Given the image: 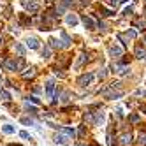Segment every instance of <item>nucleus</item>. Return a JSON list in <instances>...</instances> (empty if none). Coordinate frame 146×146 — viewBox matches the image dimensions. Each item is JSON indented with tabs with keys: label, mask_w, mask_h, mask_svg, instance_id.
Here are the masks:
<instances>
[{
	"label": "nucleus",
	"mask_w": 146,
	"mask_h": 146,
	"mask_svg": "<svg viewBox=\"0 0 146 146\" xmlns=\"http://www.w3.org/2000/svg\"><path fill=\"white\" fill-rule=\"evenodd\" d=\"M93 79H95V74H92V72H88V74H83V76H79V78H78V85H79L81 88L90 86Z\"/></svg>",
	"instance_id": "nucleus-1"
},
{
	"label": "nucleus",
	"mask_w": 146,
	"mask_h": 146,
	"mask_svg": "<svg viewBox=\"0 0 146 146\" xmlns=\"http://www.w3.org/2000/svg\"><path fill=\"white\" fill-rule=\"evenodd\" d=\"M72 5H74V2H72V0H60V4H58V7H56V14H58V16L64 14L65 9H69V7H72Z\"/></svg>",
	"instance_id": "nucleus-2"
},
{
	"label": "nucleus",
	"mask_w": 146,
	"mask_h": 146,
	"mask_svg": "<svg viewBox=\"0 0 146 146\" xmlns=\"http://www.w3.org/2000/svg\"><path fill=\"white\" fill-rule=\"evenodd\" d=\"M4 69L5 70H18V60L16 58H7V60H4Z\"/></svg>",
	"instance_id": "nucleus-3"
},
{
	"label": "nucleus",
	"mask_w": 146,
	"mask_h": 146,
	"mask_svg": "<svg viewBox=\"0 0 146 146\" xmlns=\"http://www.w3.org/2000/svg\"><path fill=\"white\" fill-rule=\"evenodd\" d=\"M118 143H120V146H130V143H132V134L130 132L121 134L120 137H118Z\"/></svg>",
	"instance_id": "nucleus-4"
},
{
	"label": "nucleus",
	"mask_w": 146,
	"mask_h": 146,
	"mask_svg": "<svg viewBox=\"0 0 146 146\" xmlns=\"http://www.w3.org/2000/svg\"><path fill=\"white\" fill-rule=\"evenodd\" d=\"M109 55H111L113 58L121 56V55H123V48H121V46H116V44H113V46L109 48Z\"/></svg>",
	"instance_id": "nucleus-5"
},
{
	"label": "nucleus",
	"mask_w": 146,
	"mask_h": 146,
	"mask_svg": "<svg viewBox=\"0 0 146 146\" xmlns=\"http://www.w3.org/2000/svg\"><path fill=\"white\" fill-rule=\"evenodd\" d=\"M83 25H85V28H88V30H95L97 28V23L93 21L90 16H83Z\"/></svg>",
	"instance_id": "nucleus-6"
},
{
	"label": "nucleus",
	"mask_w": 146,
	"mask_h": 146,
	"mask_svg": "<svg viewBox=\"0 0 146 146\" xmlns=\"http://www.w3.org/2000/svg\"><path fill=\"white\" fill-rule=\"evenodd\" d=\"M53 93H55V81H53V79H49V81L46 83V95L51 97Z\"/></svg>",
	"instance_id": "nucleus-7"
},
{
	"label": "nucleus",
	"mask_w": 146,
	"mask_h": 146,
	"mask_svg": "<svg viewBox=\"0 0 146 146\" xmlns=\"http://www.w3.org/2000/svg\"><path fill=\"white\" fill-rule=\"evenodd\" d=\"M65 21H67V25H70V27H74V25H78V21H79V19H78V16L76 14H67L65 16Z\"/></svg>",
	"instance_id": "nucleus-8"
},
{
	"label": "nucleus",
	"mask_w": 146,
	"mask_h": 146,
	"mask_svg": "<svg viewBox=\"0 0 146 146\" xmlns=\"http://www.w3.org/2000/svg\"><path fill=\"white\" fill-rule=\"evenodd\" d=\"M60 37H62V48H69V46H70V42H72V39H70L65 32H62V34H60Z\"/></svg>",
	"instance_id": "nucleus-9"
},
{
	"label": "nucleus",
	"mask_w": 146,
	"mask_h": 146,
	"mask_svg": "<svg viewBox=\"0 0 146 146\" xmlns=\"http://www.w3.org/2000/svg\"><path fill=\"white\" fill-rule=\"evenodd\" d=\"M27 48H30V49H37V48H39V40H37L35 37H28V39H27Z\"/></svg>",
	"instance_id": "nucleus-10"
},
{
	"label": "nucleus",
	"mask_w": 146,
	"mask_h": 146,
	"mask_svg": "<svg viewBox=\"0 0 146 146\" xmlns=\"http://www.w3.org/2000/svg\"><path fill=\"white\" fill-rule=\"evenodd\" d=\"M60 130L64 135H67V137H76V130L70 129V127H60Z\"/></svg>",
	"instance_id": "nucleus-11"
},
{
	"label": "nucleus",
	"mask_w": 146,
	"mask_h": 146,
	"mask_svg": "<svg viewBox=\"0 0 146 146\" xmlns=\"http://www.w3.org/2000/svg\"><path fill=\"white\" fill-rule=\"evenodd\" d=\"M55 143H58V144H69V139H67V135H64V134H56L55 135Z\"/></svg>",
	"instance_id": "nucleus-12"
},
{
	"label": "nucleus",
	"mask_w": 146,
	"mask_h": 146,
	"mask_svg": "<svg viewBox=\"0 0 146 146\" xmlns=\"http://www.w3.org/2000/svg\"><path fill=\"white\" fill-rule=\"evenodd\" d=\"M25 7H27V11H30V13H37V11H39V4H37V2L25 4Z\"/></svg>",
	"instance_id": "nucleus-13"
},
{
	"label": "nucleus",
	"mask_w": 146,
	"mask_h": 146,
	"mask_svg": "<svg viewBox=\"0 0 146 146\" xmlns=\"http://www.w3.org/2000/svg\"><path fill=\"white\" fill-rule=\"evenodd\" d=\"M144 56H146V51L143 49L141 44H137L135 46V58H144Z\"/></svg>",
	"instance_id": "nucleus-14"
},
{
	"label": "nucleus",
	"mask_w": 146,
	"mask_h": 146,
	"mask_svg": "<svg viewBox=\"0 0 146 146\" xmlns=\"http://www.w3.org/2000/svg\"><path fill=\"white\" fill-rule=\"evenodd\" d=\"M23 79H30V78H34L35 76V69L34 67H30V69H27V72H23Z\"/></svg>",
	"instance_id": "nucleus-15"
},
{
	"label": "nucleus",
	"mask_w": 146,
	"mask_h": 146,
	"mask_svg": "<svg viewBox=\"0 0 146 146\" xmlns=\"http://www.w3.org/2000/svg\"><path fill=\"white\" fill-rule=\"evenodd\" d=\"M121 95H123V92H109V93H106V97H108V99H111V100L120 99Z\"/></svg>",
	"instance_id": "nucleus-16"
},
{
	"label": "nucleus",
	"mask_w": 146,
	"mask_h": 146,
	"mask_svg": "<svg viewBox=\"0 0 146 146\" xmlns=\"http://www.w3.org/2000/svg\"><path fill=\"white\" fill-rule=\"evenodd\" d=\"M49 48H53V49H60V48H62L60 40H58V39H49Z\"/></svg>",
	"instance_id": "nucleus-17"
},
{
	"label": "nucleus",
	"mask_w": 146,
	"mask_h": 146,
	"mask_svg": "<svg viewBox=\"0 0 146 146\" xmlns=\"http://www.w3.org/2000/svg\"><path fill=\"white\" fill-rule=\"evenodd\" d=\"M2 132H4V134H14L16 129L13 127V125H4V127H2Z\"/></svg>",
	"instance_id": "nucleus-18"
},
{
	"label": "nucleus",
	"mask_w": 146,
	"mask_h": 146,
	"mask_svg": "<svg viewBox=\"0 0 146 146\" xmlns=\"http://www.w3.org/2000/svg\"><path fill=\"white\" fill-rule=\"evenodd\" d=\"M134 27H137L139 30H146V19H137V21L134 23Z\"/></svg>",
	"instance_id": "nucleus-19"
},
{
	"label": "nucleus",
	"mask_w": 146,
	"mask_h": 146,
	"mask_svg": "<svg viewBox=\"0 0 146 146\" xmlns=\"http://www.w3.org/2000/svg\"><path fill=\"white\" fill-rule=\"evenodd\" d=\"M14 49H16V53H18L19 56H23V55H25V48L19 44V42H16V44H14Z\"/></svg>",
	"instance_id": "nucleus-20"
},
{
	"label": "nucleus",
	"mask_w": 146,
	"mask_h": 146,
	"mask_svg": "<svg viewBox=\"0 0 146 146\" xmlns=\"http://www.w3.org/2000/svg\"><path fill=\"white\" fill-rule=\"evenodd\" d=\"M0 99H4V100H11V93L9 92H5V90H0Z\"/></svg>",
	"instance_id": "nucleus-21"
},
{
	"label": "nucleus",
	"mask_w": 146,
	"mask_h": 146,
	"mask_svg": "<svg viewBox=\"0 0 146 146\" xmlns=\"http://www.w3.org/2000/svg\"><path fill=\"white\" fill-rule=\"evenodd\" d=\"M139 146H146V132H141L139 134Z\"/></svg>",
	"instance_id": "nucleus-22"
},
{
	"label": "nucleus",
	"mask_w": 146,
	"mask_h": 146,
	"mask_svg": "<svg viewBox=\"0 0 146 146\" xmlns=\"http://www.w3.org/2000/svg\"><path fill=\"white\" fill-rule=\"evenodd\" d=\"M42 56H44V58H49V56H51V48H49V46H44V48H42Z\"/></svg>",
	"instance_id": "nucleus-23"
},
{
	"label": "nucleus",
	"mask_w": 146,
	"mask_h": 146,
	"mask_svg": "<svg viewBox=\"0 0 146 146\" xmlns=\"http://www.w3.org/2000/svg\"><path fill=\"white\" fill-rule=\"evenodd\" d=\"M118 40H121V44H129V37H127V34H118Z\"/></svg>",
	"instance_id": "nucleus-24"
},
{
	"label": "nucleus",
	"mask_w": 146,
	"mask_h": 146,
	"mask_svg": "<svg viewBox=\"0 0 146 146\" xmlns=\"http://www.w3.org/2000/svg\"><path fill=\"white\" fill-rule=\"evenodd\" d=\"M27 102H32V104H35V106H39V104H40V100H39L37 97H34V95H30V97L27 99Z\"/></svg>",
	"instance_id": "nucleus-25"
},
{
	"label": "nucleus",
	"mask_w": 146,
	"mask_h": 146,
	"mask_svg": "<svg viewBox=\"0 0 146 146\" xmlns=\"http://www.w3.org/2000/svg\"><path fill=\"white\" fill-rule=\"evenodd\" d=\"M100 13H102V16H111L113 14V11H111V9H106V7H100Z\"/></svg>",
	"instance_id": "nucleus-26"
},
{
	"label": "nucleus",
	"mask_w": 146,
	"mask_h": 146,
	"mask_svg": "<svg viewBox=\"0 0 146 146\" xmlns=\"http://www.w3.org/2000/svg\"><path fill=\"white\" fill-rule=\"evenodd\" d=\"M129 121H130V123H137V121H139V114H135V113L130 114V116H129Z\"/></svg>",
	"instance_id": "nucleus-27"
},
{
	"label": "nucleus",
	"mask_w": 146,
	"mask_h": 146,
	"mask_svg": "<svg viewBox=\"0 0 146 146\" xmlns=\"http://www.w3.org/2000/svg\"><path fill=\"white\" fill-rule=\"evenodd\" d=\"M85 60H86V55H79V58H78V64H76V67H81L83 64H85Z\"/></svg>",
	"instance_id": "nucleus-28"
},
{
	"label": "nucleus",
	"mask_w": 146,
	"mask_h": 146,
	"mask_svg": "<svg viewBox=\"0 0 146 146\" xmlns=\"http://www.w3.org/2000/svg\"><path fill=\"white\" fill-rule=\"evenodd\" d=\"M19 137H21V139H30V141H32V137H30V134H28L27 130H21V132H19Z\"/></svg>",
	"instance_id": "nucleus-29"
},
{
	"label": "nucleus",
	"mask_w": 146,
	"mask_h": 146,
	"mask_svg": "<svg viewBox=\"0 0 146 146\" xmlns=\"http://www.w3.org/2000/svg\"><path fill=\"white\" fill-rule=\"evenodd\" d=\"M21 123L23 125H35V121L32 118H21Z\"/></svg>",
	"instance_id": "nucleus-30"
},
{
	"label": "nucleus",
	"mask_w": 146,
	"mask_h": 146,
	"mask_svg": "<svg viewBox=\"0 0 146 146\" xmlns=\"http://www.w3.org/2000/svg\"><path fill=\"white\" fill-rule=\"evenodd\" d=\"M25 108H27L30 113H32V114H35V113H37V109H35L34 106H30V102H25Z\"/></svg>",
	"instance_id": "nucleus-31"
},
{
	"label": "nucleus",
	"mask_w": 146,
	"mask_h": 146,
	"mask_svg": "<svg viewBox=\"0 0 146 146\" xmlns=\"http://www.w3.org/2000/svg\"><path fill=\"white\" fill-rule=\"evenodd\" d=\"M127 37H129V39H135V37H137L135 30H127Z\"/></svg>",
	"instance_id": "nucleus-32"
},
{
	"label": "nucleus",
	"mask_w": 146,
	"mask_h": 146,
	"mask_svg": "<svg viewBox=\"0 0 146 146\" xmlns=\"http://www.w3.org/2000/svg\"><path fill=\"white\" fill-rule=\"evenodd\" d=\"M108 4H109L111 7H116V5L120 4V0H108Z\"/></svg>",
	"instance_id": "nucleus-33"
},
{
	"label": "nucleus",
	"mask_w": 146,
	"mask_h": 146,
	"mask_svg": "<svg viewBox=\"0 0 146 146\" xmlns=\"http://www.w3.org/2000/svg\"><path fill=\"white\" fill-rule=\"evenodd\" d=\"M130 14H132V7H127L123 11V16H130Z\"/></svg>",
	"instance_id": "nucleus-34"
},
{
	"label": "nucleus",
	"mask_w": 146,
	"mask_h": 146,
	"mask_svg": "<svg viewBox=\"0 0 146 146\" xmlns=\"http://www.w3.org/2000/svg\"><path fill=\"white\" fill-rule=\"evenodd\" d=\"M135 93H137V95H143V97H146V90H143V88H139V90L135 92Z\"/></svg>",
	"instance_id": "nucleus-35"
},
{
	"label": "nucleus",
	"mask_w": 146,
	"mask_h": 146,
	"mask_svg": "<svg viewBox=\"0 0 146 146\" xmlns=\"http://www.w3.org/2000/svg\"><path fill=\"white\" fill-rule=\"evenodd\" d=\"M5 18H11V7H5Z\"/></svg>",
	"instance_id": "nucleus-36"
},
{
	"label": "nucleus",
	"mask_w": 146,
	"mask_h": 146,
	"mask_svg": "<svg viewBox=\"0 0 146 146\" xmlns=\"http://www.w3.org/2000/svg\"><path fill=\"white\" fill-rule=\"evenodd\" d=\"M129 2V0H120V4H127Z\"/></svg>",
	"instance_id": "nucleus-37"
},
{
	"label": "nucleus",
	"mask_w": 146,
	"mask_h": 146,
	"mask_svg": "<svg viewBox=\"0 0 146 146\" xmlns=\"http://www.w3.org/2000/svg\"><path fill=\"white\" fill-rule=\"evenodd\" d=\"M4 42V39H2V35H0V44H2Z\"/></svg>",
	"instance_id": "nucleus-38"
},
{
	"label": "nucleus",
	"mask_w": 146,
	"mask_h": 146,
	"mask_svg": "<svg viewBox=\"0 0 146 146\" xmlns=\"http://www.w3.org/2000/svg\"><path fill=\"white\" fill-rule=\"evenodd\" d=\"M9 146H21V144H9Z\"/></svg>",
	"instance_id": "nucleus-39"
},
{
	"label": "nucleus",
	"mask_w": 146,
	"mask_h": 146,
	"mask_svg": "<svg viewBox=\"0 0 146 146\" xmlns=\"http://www.w3.org/2000/svg\"><path fill=\"white\" fill-rule=\"evenodd\" d=\"M144 42H146V35H144Z\"/></svg>",
	"instance_id": "nucleus-40"
},
{
	"label": "nucleus",
	"mask_w": 146,
	"mask_h": 146,
	"mask_svg": "<svg viewBox=\"0 0 146 146\" xmlns=\"http://www.w3.org/2000/svg\"><path fill=\"white\" fill-rule=\"evenodd\" d=\"M144 14H146V7H144Z\"/></svg>",
	"instance_id": "nucleus-41"
},
{
	"label": "nucleus",
	"mask_w": 146,
	"mask_h": 146,
	"mask_svg": "<svg viewBox=\"0 0 146 146\" xmlns=\"http://www.w3.org/2000/svg\"><path fill=\"white\" fill-rule=\"evenodd\" d=\"M143 111H146V108H143Z\"/></svg>",
	"instance_id": "nucleus-42"
},
{
	"label": "nucleus",
	"mask_w": 146,
	"mask_h": 146,
	"mask_svg": "<svg viewBox=\"0 0 146 146\" xmlns=\"http://www.w3.org/2000/svg\"><path fill=\"white\" fill-rule=\"evenodd\" d=\"M0 90H2V88H0Z\"/></svg>",
	"instance_id": "nucleus-43"
},
{
	"label": "nucleus",
	"mask_w": 146,
	"mask_h": 146,
	"mask_svg": "<svg viewBox=\"0 0 146 146\" xmlns=\"http://www.w3.org/2000/svg\"><path fill=\"white\" fill-rule=\"evenodd\" d=\"M144 58H146V56H144Z\"/></svg>",
	"instance_id": "nucleus-44"
}]
</instances>
